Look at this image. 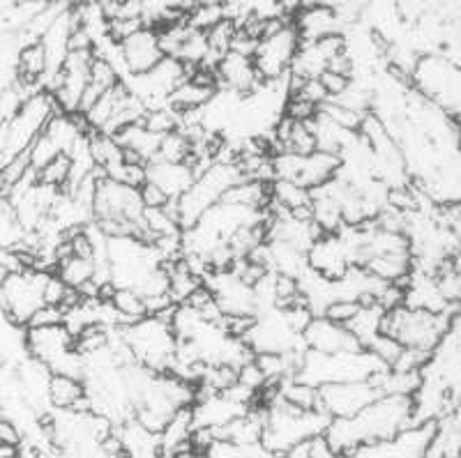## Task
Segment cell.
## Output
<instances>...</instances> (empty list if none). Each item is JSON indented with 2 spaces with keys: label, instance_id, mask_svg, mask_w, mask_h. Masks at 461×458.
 <instances>
[{
  "label": "cell",
  "instance_id": "obj_1",
  "mask_svg": "<svg viewBox=\"0 0 461 458\" xmlns=\"http://www.w3.org/2000/svg\"><path fill=\"white\" fill-rule=\"evenodd\" d=\"M413 396H381L357 415L330 419L325 428V440L339 456L353 452L360 445L378 443L413 427Z\"/></svg>",
  "mask_w": 461,
  "mask_h": 458
},
{
  "label": "cell",
  "instance_id": "obj_2",
  "mask_svg": "<svg viewBox=\"0 0 461 458\" xmlns=\"http://www.w3.org/2000/svg\"><path fill=\"white\" fill-rule=\"evenodd\" d=\"M266 427H263L261 445L273 454L291 452L298 445L310 443L316 436H323L330 417L321 410H298V408L288 406L284 399L277 396V385L273 387V396L266 403Z\"/></svg>",
  "mask_w": 461,
  "mask_h": 458
},
{
  "label": "cell",
  "instance_id": "obj_3",
  "mask_svg": "<svg viewBox=\"0 0 461 458\" xmlns=\"http://www.w3.org/2000/svg\"><path fill=\"white\" fill-rule=\"evenodd\" d=\"M388 371V366L378 360L367 348L351 350V353L321 355L304 350L295 378L307 385H328V382L372 381L374 375Z\"/></svg>",
  "mask_w": 461,
  "mask_h": 458
},
{
  "label": "cell",
  "instance_id": "obj_4",
  "mask_svg": "<svg viewBox=\"0 0 461 458\" xmlns=\"http://www.w3.org/2000/svg\"><path fill=\"white\" fill-rule=\"evenodd\" d=\"M452 311H429V309L394 307L383 316L381 332L393 337L403 348H418L436 353L446 334L455 323Z\"/></svg>",
  "mask_w": 461,
  "mask_h": 458
},
{
  "label": "cell",
  "instance_id": "obj_5",
  "mask_svg": "<svg viewBox=\"0 0 461 458\" xmlns=\"http://www.w3.org/2000/svg\"><path fill=\"white\" fill-rule=\"evenodd\" d=\"M122 341L130 348L134 362L155 373H173L178 338L171 328V320L159 316H146L137 323L122 325Z\"/></svg>",
  "mask_w": 461,
  "mask_h": 458
},
{
  "label": "cell",
  "instance_id": "obj_6",
  "mask_svg": "<svg viewBox=\"0 0 461 458\" xmlns=\"http://www.w3.org/2000/svg\"><path fill=\"white\" fill-rule=\"evenodd\" d=\"M242 180V173L238 168L236 162H224V159H217L215 164H210L205 171H201L196 175V180L192 183V187L178 198L173 201L171 208L178 217L180 226L189 229L199 221L201 214L205 210H210L215 203H220L224 193L229 192L233 184H238Z\"/></svg>",
  "mask_w": 461,
  "mask_h": 458
},
{
  "label": "cell",
  "instance_id": "obj_7",
  "mask_svg": "<svg viewBox=\"0 0 461 458\" xmlns=\"http://www.w3.org/2000/svg\"><path fill=\"white\" fill-rule=\"evenodd\" d=\"M51 272L22 270L0 282V307L5 309L10 323L26 328L32 313L44 304V283Z\"/></svg>",
  "mask_w": 461,
  "mask_h": 458
},
{
  "label": "cell",
  "instance_id": "obj_8",
  "mask_svg": "<svg viewBox=\"0 0 461 458\" xmlns=\"http://www.w3.org/2000/svg\"><path fill=\"white\" fill-rule=\"evenodd\" d=\"M300 44V32L294 22L282 26L279 31L258 40L257 53H254V67H257L261 81H284L291 72Z\"/></svg>",
  "mask_w": 461,
  "mask_h": 458
},
{
  "label": "cell",
  "instance_id": "obj_9",
  "mask_svg": "<svg viewBox=\"0 0 461 458\" xmlns=\"http://www.w3.org/2000/svg\"><path fill=\"white\" fill-rule=\"evenodd\" d=\"M434 433L436 422L413 424V427L403 428L388 440L360 445L341 458H425Z\"/></svg>",
  "mask_w": 461,
  "mask_h": 458
},
{
  "label": "cell",
  "instance_id": "obj_10",
  "mask_svg": "<svg viewBox=\"0 0 461 458\" xmlns=\"http://www.w3.org/2000/svg\"><path fill=\"white\" fill-rule=\"evenodd\" d=\"M383 391L374 381H351V382H328L319 387V410L330 419L353 417L381 399Z\"/></svg>",
  "mask_w": 461,
  "mask_h": 458
},
{
  "label": "cell",
  "instance_id": "obj_11",
  "mask_svg": "<svg viewBox=\"0 0 461 458\" xmlns=\"http://www.w3.org/2000/svg\"><path fill=\"white\" fill-rule=\"evenodd\" d=\"M118 51H121L122 69H125L127 76H139V74L150 72L164 58L162 47H159L158 28L152 26H143L137 32H131L130 37H125L118 44Z\"/></svg>",
  "mask_w": 461,
  "mask_h": 458
},
{
  "label": "cell",
  "instance_id": "obj_12",
  "mask_svg": "<svg viewBox=\"0 0 461 458\" xmlns=\"http://www.w3.org/2000/svg\"><path fill=\"white\" fill-rule=\"evenodd\" d=\"M304 350L321 355H335V353H351L360 350L362 344L353 337L344 325H337L323 316H314L312 323L303 332Z\"/></svg>",
  "mask_w": 461,
  "mask_h": 458
},
{
  "label": "cell",
  "instance_id": "obj_13",
  "mask_svg": "<svg viewBox=\"0 0 461 458\" xmlns=\"http://www.w3.org/2000/svg\"><path fill=\"white\" fill-rule=\"evenodd\" d=\"M307 265L328 282H337L348 272V267H353L339 233L319 235L307 249Z\"/></svg>",
  "mask_w": 461,
  "mask_h": 458
},
{
  "label": "cell",
  "instance_id": "obj_14",
  "mask_svg": "<svg viewBox=\"0 0 461 458\" xmlns=\"http://www.w3.org/2000/svg\"><path fill=\"white\" fill-rule=\"evenodd\" d=\"M215 74L221 90H230V93L242 94V97L252 94L263 84L257 67H254L252 58L233 51L220 58V63L215 65Z\"/></svg>",
  "mask_w": 461,
  "mask_h": 458
},
{
  "label": "cell",
  "instance_id": "obj_15",
  "mask_svg": "<svg viewBox=\"0 0 461 458\" xmlns=\"http://www.w3.org/2000/svg\"><path fill=\"white\" fill-rule=\"evenodd\" d=\"M196 180L194 168L187 162H162V159H152L146 164V183L155 184L168 201H178L192 183Z\"/></svg>",
  "mask_w": 461,
  "mask_h": 458
},
{
  "label": "cell",
  "instance_id": "obj_16",
  "mask_svg": "<svg viewBox=\"0 0 461 458\" xmlns=\"http://www.w3.org/2000/svg\"><path fill=\"white\" fill-rule=\"evenodd\" d=\"M47 396H49V406L56 408V410L90 412L88 399H86L84 378L51 373V378H49Z\"/></svg>",
  "mask_w": 461,
  "mask_h": 458
},
{
  "label": "cell",
  "instance_id": "obj_17",
  "mask_svg": "<svg viewBox=\"0 0 461 458\" xmlns=\"http://www.w3.org/2000/svg\"><path fill=\"white\" fill-rule=\"evenodd\" d=\"M294 26L298 28L303 42H314L321 37L341 35V19L337 12L325 10V7H304L294 16Z\"/></svg>",
  "mask_w": 461,
  "mask_h": 458
},
{
  "label": "cell",
  "instance_id": "obj_18",
  "mask_svg": "<svg viewBox=\"0 0 461 458\" xmlns=\"http://www.w3.org/2000/svg\"><path fill=\"white\" fill-rule=\"evenodd\" d=\"M53 274H56L65 286L74 288V291H81L86 283L95 282V261L90 256L68 254L65 258L58 261Z\"/></svg>",
  "mask_w": 461,
  "mask_h": 458
},
{
  "label": "cell",
  "instance_id": "obj_19",
  "mask_svg": "<svg viewBox=\"0 0 461 458\" xmlns=\"http://www.w3.org/2000/svg\"><path fill=\"white\" fill-rule=\"evenodd\" d=\"M383 316H385V309L378 307V304H360V309H357L356 316L348 320L346 329H348V332L360 341L362 348H365L374 337L381 334Z\"/></svg>",
  "mask_w": 461,
  "mask_h": 458
},
{
  "label": "cell",
  "instance_id": "obj_20",
  "mask_svg": "<svg viewBox=\"0 0 461 458\" xmlns=\"http://www.w3.org/2000/svg\"><path fill=\"white\" fill-rule=\"evenodd\" d=\"M277 396L298 410H319V387L307 385L298 378H286L277 382Z\"/></svg>",
  "mask_w": 461,
  "mask_h": 458
},
{
  "label": "cell",
  "instance_id": "obj_21",
  "mask_svg": "<svg viewBox=\"0 0 461 458\" xmlns=\"http://www.w3.org/2000/svg\"><path fill=\"white\" fill-rule=\"evenodd\" d=\"M109 302L118 313V318H121V325L137 323V320L148 316L146 302L134 288H113L109 295Z\"/></svg>",
  "mask_w": 461,
  "mask_h": 458
},
{
  "label": "cell",
  "instance_id": "obj_22",
  "mask_svg": "<svg viewBox=\"0 0 461 458\" xmlns=\"http://www.w3.org/2000/svg\"><path fill=\"white\" fill-rule=\"evenodd\" d=\"M319 113H323L328 121H332L335 125H339L341 130L348 131H360L362 121H365V113H357V111L339 104L335 99H325L323 104L319 106Z\"/></svg>",
  "mask_w": 461,
  "mask_h": 458
},
{
  "label": "cell",
  "instance_id": "obj_23",
  "mask_svg": "<svg viewBox=\"0 0 461 458\" xmlns=\"http://www.w3.org/2000/svg\"><path fill=\"white\" fill-rule=\"evenodd\" d=\"M37 183L47 184V187H56V189H65L69 180V157L60 155L56 159L42 166L40 171H35Z\"/></svg>",
  "mask_w": 461,
  "mask_h": 458
},
{
  "label": "cell",
  "instance_id": "obj_24",
  "mask_svg": "<svg viewBox=\"0 0 461 458\" xmlns=\"http://www.w3.org/2000/svg\"><path fill=\"white\" fill-rule=\"evenodd\" d=\"M357 309H360V304L357 302H348V300H335V302H330L328 307H325L323 318H328V320H332V323L344 325L346 328V325H348V320L356 316Z\"/></svg>",
  "mask_w": 461,
  "mask_h": 458
},
{
  "label": "cell",
  "instance_id": "obj_25",
  "mask_svg": "<svg viewBox=\"0 0 461 458\" xmlns=\"http://www.w3.org/2000/svg\"><path fill=\"white\" fill-rule=\"evenodd\" d=\"M49 325H63V309L53 304H42L31 316L26 328H49Z\"/></svg>",
  "mask_w": 461,
  "mask_h": 458
},
{
  "label": "cell",
  "instance_id": "obj_26",
  "mask_svg": "<svg viewBox=\"0 0 461 458\" xmlns=\"http://www.w3.org/2000/svg\"><path fill=\"white\" fill-rule=\"evenodd\" d=\"M304 5H307V0H277L279 14L291 16V19H294V16L298 14Z\"/></svg>",
  "mask_w": 461,
  "mask_h": 458
}]
</instances>
